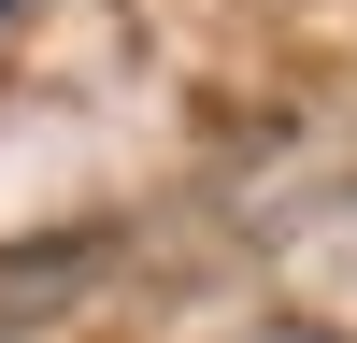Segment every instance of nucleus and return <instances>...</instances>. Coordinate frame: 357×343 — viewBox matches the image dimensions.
Returning <instances> with one entry per match:
<instances>
[]
</instances>
